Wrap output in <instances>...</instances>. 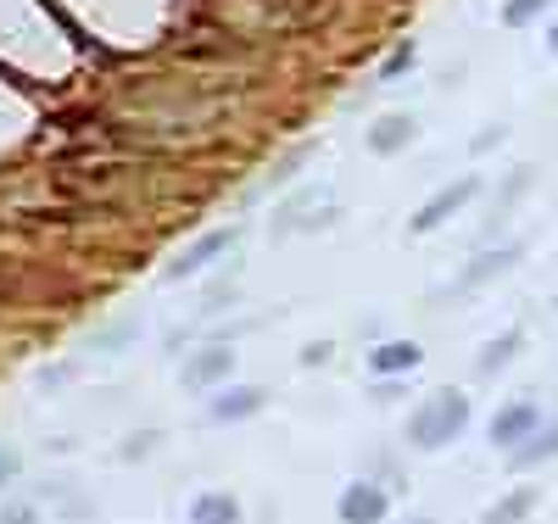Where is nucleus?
<instances>
[{
  "mask_svg": "<svg viewBox=\"0 0 558 524\" xmlns=\"http://www.w3.org/2000/svg\"><path fill=\"white\" fill-rule=\"evenodd\" d=\"M470 430V397L463 391H436L425 407L408 418V447L413 452H441Z\"/></svg>",
  "mask_w": 558,
  "mask_h": 524,
  "instance_id": "f257e3e1",
  "label": "nucleus"
},
{
  "mask_svg": "<svg viewBox=\"0 0 558 524\" xmlns=\"http://www.w3.org/2000/svg\"><path fill=\"white\" fill-rule=\"evenodd\" d=\"M536 430H542V407H536L531 397H514L508 407H497V418H492V447L520 452Z\"/></svg>",
  "mask_w": 558,
  "mask_h": 524,
  "instance_id": "f03ea898",
  "label": "nucleus"
},
{
  "mask_svg": "<svg viewBox=\"0 0 558 524\" xmlns=\"http://www.w3.org/2000/svg\"><path fill=\"white\" fill-rule=\"evenodd\" d=\"M475 190H481V179H475V173H463V179H452L447 190H436V196L413 212V234H430V229H441L458 207H470V202H475Z\"/></svg>",
  "mask_w": 558,
  "mask_h": 524,
  "instance_id": "7ed1b4c3",
  "label": "nucleus"
},
{
  "mask_svg": "<svg viewBox=\"0 0 558 524\" xmlns=\"http://www.w3.org/2000/svg\"><path fill=\"white\" fill-rule=\"evenodd\" d=\"M336 513H341V524H386V513H391V497H386L375 480H352V486L341 491Z\"/></svg>",
  "mask_w": 558,
  "mask_h": 524,
  "instance_id": "20e7f679",
  "label": "nucleus"
},
{
  "mask_svg": "<svg viewBox=\"0 0 558 524\" xmlns=\"http://www.w3.org/2000/svg\"><path fill=\"white\" fill-rule=\"evenodd\" d=\"M229 368H235V352H229V346H202L191 363H184V386H191V391H213V386L229 379Z\"/></svg>",
  "mask_w": 558,
  "mask_h": 524,
  "instance_id": "39448f33",
  "label": "nucleus"
},
{
  "mask_svg": "<svg viewBox=\"0 0 558 524\" xmlns=\"http://www.w3.org/2000/svg\"><path fill=\"white\" fill-rule=\"evenodd\" d=\"M229 241H235V229H213V234H202V241H196L191 252L168 263V273H173V279H191V273H202V268H207L218 252H229Z\"/></svg>",
  "mask_w": 558,
  "mask_h": 524,
  "instance_id": "423d86ee",
  "label": "nucleus"
},
{
  "mask_svg": "<svg viewBox=\"0 0 558 524\" xmlns=\"http://www.w3.org/2000/svg\"><path fill=\"white\" fill-rule=\"evenodd\" d=\"M263 402H268V397H263L257 386H235V391H218V397L207 402V418H213V424H235V418H252Z\"/></svg>",
  "mask_w": 558,
  "mask_h": 524,
  "instance_id": "0eeeda50",
  "label": "nucleus"
},
{
  "mask_svg": "<svg viewBox=\"0 0 558 524\" xmlns=\"http://www.w3.org/2000/svg\"><path fill=\"white\" fill-rule=\"evenodd\" d=\"M525 352V329H502L497 341H486L481 346V357H475V374H502L508 363H514Z\"/></svg>",
  "mask_w": 558,
  "mask_h": 524,
  "instance_id": "6e6552de",
  "label": "nucleus"
},
{
  "mask_svg": "<svg viewBox=\"0 0 558 524\" xmlns=\"http://www.w3.org/2000/svg\"><path fill=\"white\" fill-rule=\"evenodd\" d=\"M191 524H241V497L235 491H207L191 502Z\"/></svg>",
  "mask_w": 558,
  "mask_h": 524,
  "instance_id": "1a4fd4ad",
  "label": "nucleus"
},
{
  "mask_svg": "<svg viewBox=\"0 0 558 524\" xmlns=\"http://www.w3.org/2000/svg\"><path fill=\"white\" fill-rule=\"evenodd\" d=\"M418 363H425V352H418L413 341H386V346L368 352V368L375 374H413Z\"/></svg>",
  "mask_w": 558,
  "mask_h": 524,
  "instance_id": "9d476101",
  "label": "nucleus"
},
{
  "mask_svg": "<svg viewBox=\"0 0 558 524\" xmlns=\"http://www.w3.org/2000/svg\"><path fill=\"white\" fill-rule=\"evenodd\" d=\"M536 513V486H520V491H508L502 502H492L481 513V524H525Z\"/></svg>",
  "mask_w": 558,
  "mask_h": 524,
  "instance_id": "9b49d317",
  "label": "nucleus"
},
{
  "mask_svg": "<svg viewBox=\"0 0 558 524\" xmlns=\"http://www.w3.org/2000/svg\"><path fill=\"white\" fill-rule=\"evenodd\" d=\"M547 458H558V418L553 424H542V430L520 447V452H508V463H514L520 474H531L536 463H547Z\"/></svg>",
  "mask_w": 558,
  "mask_h": 524,
  "instance_id": "f8f14e48",
  "label": "nucleus"
},
{
  "mask_svg": "<svg viewBox=\"0 0 558 524\" xmlns=\"http://www.w3.org/2000/svg\"><path fill=\"white\" fill-rule=\"evenodd\" d=\"M413 134H418V123H413V118H380L375 129H368V151L391 157V151H402V146H408Z\"/></svg>",
  "mask_w": 558,
  "mask_h": 524,
  "instance_id": "ddd939ff",
  "label": "nucleus"
},
{
  "mask_svg": "<svg viewBox=\"0 0 558 524\" xmlns=\"http://www.w3.org/2000/svg\"><path fill=\"white\" fill-rule=\"evenodd\" d=\"M520 263V246H502V252H486L481 263H470V268H463V291H475V284H486V279H497V273H508V268H514Z\"/></svg>",
  "mask_w": 558,
  "mask_h": 524,
  "instance_id": "4468645a",
  "label": "nucleus"
},
{
  "mask_svg": "<svg viewBox=\"0 0 558 524\" xmlns=\"http://www.w3.org/2000/svg\"><path fill=\"white\" fill-rule=\"evenodd\" d=\"M547 7H553V0H508V7H502V23H508V28H525V23H536Z\"/></svg>",
  "mask_w": 558,
  "mask_h": 524,
  "instance_id": "2eb2a0df",
  "label": "nucleus"
},
{
  "mask_svg": "<svg viewBox=\"0 0 558 524\" xmlns=\"http://www.w3.org/2000/svg\"><path fill=\"white\" fill-rule=\"evenodd\" d=\"M17 468H23V458H17L12 447H0V486H7V480H17Z\"/></svg>",
  "mask_w": 558,
  "mask_h": 524,
  "instance_id": "dca6fc26",
  "label": "nucleus"
},
{
  "mask_svg": "<svg viewBox=\"0 0 558 524\" xmlns=\"http://www.w3.org/2000/svg\"><path fill=\"white\" fill-rule=\"evenodd\" d=\"M0 524H39V513H34L28 502H17V508H7V513H0Z\"/></svg>",
  "mask_w": 558,
  "mask_h": 524,
  "instance_id": "f3484780",
  "label": "nucleus"
},
{
  "mask_svg": "<svg viewBox=\"0 0 558 524\" xmlns=\"http://www.w3.org/2000/svg\"><path fill=\"white\" fill-rule=\"evenodd\" d=\"M408 62H413V45H402V51H391V57H386V78H391V73H402Z\"/></svg>",
  "mask_w": 558,
  "mask_h": 524,
  "instance_id": "a211bd4d",
  "label": "nucleus"
},
{
  "mask_svg": "<svg viewBox=\"0 0 558 524\" xmlns=\"http://www.w3.org/2000/svg\"><path fill=\"white\" fill-rule=\"evenodd\" d=\"M302 363H307V368H313V363H330V346H307V352H302Z\"/></svg>",
  "mask_w": 558,
  "mask_h": 524,
  "instance_id": "6ab92c4d",
  "label": "nucleus"
},
{
  "mask_svg": "<svg viewBox=\"0 0 558 524\" xmlns=\"http://www.w3.org/2000/svg\"><path fill=\"white\" fill-rule=\"evenodd\" d=\"M547 51H558V23H553V34H547Z\"/></svg>",
  "mask_w": 558,
  "mask_h": 524,
  "instance_id": "aec40b11",
  "label": "nucleus"
},
{
  "mask_svg": "<svg viewBox=\"0 0 558 524\" xmlns=\"http://www.w3.org/2000/svg\"><path fill=\"white\" fill-rule=\"evenodd\" d=\"M413 524H430V519H413Z\"/></svg>",
  "mask_w": 558,
  "mask_h": 524,
  "instance_id": "412c9836",
  "label": "nucleus"
},
{
  "mask_svg": "<svg viewBox=\"0 0 558 524\" xmlns=\"http://www.w3.org/2000/svg\"><path fill=\"white\" fill-rule=\"evenodd\" d=\"M553 313H558V296H553Z\"/></svg>",
  "mask_w": 558,
  "mask_h": 524,
  "instance_id": "4be33fe9",
  "label": "nucleus"
}]
</instances>
